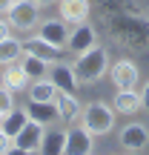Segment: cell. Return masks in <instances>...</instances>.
Here are the masks:
<instances>
[{
    "label": "cell",
    "instance_id": "cell-1",
    "mask_svg": "<svg viewBox=\"0 0 149 155\" xmlns=\"http://www.w3.org/2000/svg\"><path fill=\"white\" fill-rule=\"evenodd\" d=\"M72 66H75V75H77L80 83H98L100 78L109 72V52L95 43L92 49L80 52V55L75 58Z\"/></svg>",
    "mask_w": 149,
    "mask_h": 155
},
{
    "label": "cell",
    "instance_id": "cell-2",
    "mask_svg": "<svg viewBox=\"0 0 149 155\" xmlns=\"http://www.w3.org/2000/svg\"><path fill=\"white\" fill-rule=\"evenodd\" d=\"M80 124L92 135H106L115 127V109H112L109 104H103V101H95V104H89L86 109H83Z\"/></svg>",
    "mask_w": 149,
    "mask_h": 155
},
{
    "label": "cell",
    "instance_id": "cell-3",
    "mask_svg": "<svg viewBox=\"0 0 149 155\" xmlns=\"http://www.w3.org/2000/svg\"><path fill=\"white\" fill-rule=\"evenodd\" d=\"M6 20L11 23V29H17V32H26V29L37 26V17H40V6L34 3V0H15V3L9 6V12H6Z\"/></svg>",
    "mask_w": 149,
    "mask_h": 155
},
{
    "label": "cell",
    "instance_id": "cell-4",
    "mask_svg": "<svg viewBox=\"0 0 149 155\" xmlns=\"http://www.w3.org/2000/svg\"><path fill=\"white\" fill-rule=\"evenodd\" d=\"M46 129L49 127H43V124L29 118V124L17 132V138H11V152H40V144H43V138H46Z\"/></svg>",
    "mask_w": 149,
    "mask_h": 155
},
{
    "label": "cell",
    "instance_id": "cell-5",
    "mask_svg": "<svg viewBox=\"0 0 149 155\" xmlns=\"http://www.w3.org/2000/svg\"><path fill=\"white\" fill-rule=\"evenodd\" d=\"M95 147V135L89 132L83 124H75L72 129H66V155H89Z\"/></svg>",
    "mask_w": 149,
    "mask_h": 155
},
{
    "label": "cell",
    "instance_id": "cell-6",
    "mask_svg": "<svg viewBox=\"0 0 149 155\" xmlns=\"http://www.w3.org/2000/svg\"><path fill=\"white\" fill-rule=\"evenodd\" d=\"M109 75H112V83H115V89H138L141 69L135 66L132 61H118V63H112Z\"/></svg>",
    "mask_w": 149,
    "mask_h": 155
},
{
    "label": "cell",
    "instance_id": "cell-7",
    "mask_svg": "<svg viewBox=\"0 0 149 155\" xmlns=\"http://www.w3.org/2000/svg\"><path fill=\"white\" fill-rule=\"evenodd\" d=\"M95 43H98V35H95V29L89 26L86 20H83V23H75V29L69 32V38H66V49L75 52V55L92 49Z\"/></svg>",
    "mask_w": 149,
    "mask_h": 155
},
{
    "label": "cell",
    "instance_id": "cell-8",
    "mask_svg": "<svg viewBox=\"0 0 149 155\" xmlns=\"http://www.w3.org/2000/svg\"><path fill=\"white\" fill-rule=\"evenodd\" d=\"M49 78H52V83H55L60 92H77V86H80V81H77V75H75V66H69V63H63V61L49 63Z\"/></svg>",
    "mask_w": 149,
    "mask_h": 155
},
{
    "label": "cell",
    "instance_id": "cell-9",
    "mask_svg": "<svg viewBox=\"0 0 149 155\" xmlns=\"http://www.w3.org/2000/svg\"><path fill=\"white\" fill-rule=\"evenodd\" d=\"M121 147L126 152H141L149 147V129L144 124H126L121 129Z\"/></svg>",
    "mask_w": 149,
    "mask_h": 155
},
{
    "label": "cell",
    "instance_id": "cell-10",
    "mask_svg": "<svg viewBox=\"0 0 149 155\" xmlns=\"http://www.w3.org/2000/svg\"><path fill=\"white\" fill-rule=\"evenodd\" d=\"M40 38H46L49 43L66 49V38H69V23L63 17H49V20L40 23Z\"/></svg>",
    "mask_w": 149,
    "mask_h": 155
},
{
    "label": "cell",
    "instance_id": "cell-11",
    "mask_svg": "<svg viewBox=\"0 0 149 155\" xmlns=\"http://www.w3.org/2000/svg\"><path fill=\"white\" fill-rule=\"evenodd\" d=\"M23 109L29 112V118L32 121H37V124H43V127H52V124L57 121V106H55V101H29Z\"/></svg>",
    "mask_w": 149,
    "mask_h": 155
},
{
    "label": "cell",
    "instance_id": "cell-12",
    "mask_svg": "<svg viewBox=\"0 0 149 155\" xmlns=\"http://www.w3.org/2000/svg\"><path fill=\"white\" fill-rule=\"evenodd\" d=\"M23 46H26V52H32V55H37V58H43L46 63H55V61H60V46H55V43H49L46 38H40V35H34V38H29V40H23Z\"/></svg>",
    "mask_w": 149,
    "mask_h": 155
},
{
    "label": "cell",
    "instance_id": "cell-13",
    "mask_svg": "<svg viewBox=\"0 0 149 155\" xmlns=\"http://www.w3.org/2000/svg\"><path fill=\"white\" fill-rule=\"evenodd\" d=\"M112 109H115V115H135L138 109H144L141 106V92L138 89H118Z\"/></svg>",
    "mask_w": 149,
    "mask_h": 155
},
{
    "label": "cell",
    "instance_id": "cell-14",
    "mask_svg": "<svg viewBox=\"0 0 149 155\" xmlns=\"http://www.w3.org/2000/svg\"><path fill=\"white\" fill-rule=\"evenodd\" d=\"M55 106H57V115H60L66 124H75L77 118L83 115V109H80V104H77L75 92H57Z\"/></svg>",
    "mask_w": 149,
    "mask_h": 155
},
{
    "label": "cell",
    "instance_id": "cell-15",
    "mask_svg": "<svg viewBox=\"0 0 149 155\" xmlns=\"http://www.w3.org/2000/svg\"><path fill=\"white\" fill-rule=\"evenodd\" d=\"M60 3V17L66 23H83L89 17V0H57Z\"/></svg>",
    "mask_w": 149,
    "mask_h": 155
},
{
    "label": "cell",
    "instance_id": "cell-16",
    "mask_svg": "<svg viewBox=\"0 0 149 155\" xmlns=\"http://www.w3.org/2000/svg\"><path fill=\"white\" fill-rule=\"evenodd\" d=\"M26 124H29V112L26 109H11L9 115L0 118V129H3L9 138H17V132H20Z\"/></svg>",
    "mask_w": 149,
    "mask_h": 155
},
{
    "label": "cell",
    "instance_id": "cell-17",
    "mask_svg": "<svg viewBox=\"0 0 149 155\" xmlns=\"http://www.w3.org/2000/svg\"><path fill=\"white\" fill-rule=\"evenodd\" d=\"M29 81H32V78L26 75V69H23L17 61H15V63H6V69H3V83L11 89V92H20Z\"/></svg>",
    "mask_w": 149,
    "mask_h": 155
},
{
    "label": "cell",
    "instance_id": "cell-18",
    "mask_svg": "<svg viewBox=\"0 0 149 155\" xmlns=\"http://www.w3.org/2000/svg\"><path fill=\"white\" fill-rule=\"evenodd\" d=\"M60 89L52 83V78H37L29 89V101H55Z\"/></svg>",
    "mask_w": 149,
    "mask_h": 155
},
{
    "label": "cell",
    "instance_id": "cell-19",
    "mask_svg": "<svg viewBox=\"0 0 149 155\" xmlns=\"http://www.w3.org/2000/svg\"><path fill=\"white\" fill-rule=\"evenodd\" d=\"M23 52H26V46H23V40H17V38H6V40H0V63H15L17 58H23Z\"/></svg>",
    "mask_w": 149,
    "mask_h": 155
},
{
    "label": "cell",
    "instance_id": "cell-20",
    "mask_svg": "<svg viewBox=\"0 0 149 155\" xmlns=\"http://www.w3.org/2000/svg\"><path fill=\"white\" fill-rule=\"evenodd\" d=\"M20 66L26 69V75L32 78V81H37V78H43L46 72H49V63H46L43 58L32 55V52H23V61H20Z\"/></svg>",
    "mask_w": 149,
    "mask_h": 155
},
{
    "label": "cell",
    "instance_id": "cell-21",
    "mask_svg": "<svg viewBox=\"0 0 149 155\" xmlns=\"http://www.w3.org/2000/svg\"><path fill=\"white\" fill-rule=\"evenodd\" d=\"M63 150H66V132H46L40 152L43 155H63Z\"/></svg>",
    "mask_w": 149,
    "mask_h": 155
},
{
    "label": "cell",
    "instance_id": "cell-22",
    "mask_svg": "<svg viewBox=\"0 0 149 155\" xmlns=\"http://www.w3.org/2000/svg\"><path fill=\"white\" fill-rule=\"evenodd\" d=\"M15 109V98H11V89L6 86H0V115H9V112Z\"/></svg>",
    "mask_w": 149,
    "mask_h": 155
},
{
    "label": "cell",
    "instance_id": "cell-23",
    "mask_svg": "<svg viewBox=\"0 0 149 155\" xmlns=\"http://www.w3.org/2000/svg\"><path fill=\"white\" fill-rule=\"evenodd\" d=\"M3 152H11V138L0 129V155H3Z\"/></svg>",
    "mask_w": 149,
    "mask_h": 155
},
{
    "label": "cell",
    "instance_id": "cell-24",
    "mask_svg": "<svg viewBox=\"0 0 149 155\" xmlns=\"http://www.w3.org/2000/svg\"><path fill=\"white\" fill-rule=\"evenodd\" d=\"M141 106L149 112V81L144 83V89H141Z\"/></svg>",
    "mask_w": 149,
    "mask_h": 155
},
{
    "label": "cell",
    "instance_id": "cell-25",
    "mask_svg": "<svg viewBox=\"0 0 149 155\" xmlns=\"http://www.w3.org/2000/svg\"><path fill=\"white\" fill-rule=\"evenodd\" d=\"M9 35H11V23L0 17V40H6V38H9Z\"/></svg>",
    "mask_w": 149,
    "mask_h": 155
},
{
    "label": "cell",
    "instance_id": "cell-26",
    "mask_svg": "<svg viewBox=\"0 0 149 155\" xmlns=\"http://www.w3.org/2000/svg\"><path fill=\"white\" fill-rule=\"evenodd\" d=\"M11 3H15V0H0V12H9Z\"/></svg>",
    "mask_w": 149,
    "mask_h": 155
},
{
    "label": "cell",
    "instance_id": "cell-27",
    "mask_svg": "<svg viewBox=\"0 0 149 155\" xmlns=\"http://www.w3.org/2000/svg\"><path fill=\"white\" fill-rule=\"evenodd\" d=\"M37 6H52V3H57V0H34Z\"/></svg>",
    "mask_w": 149,
    "mask_h": 155
},
{
    "label": "cell",
    "instance_id": "cell-28",
    "mask_svg": "<svg viewBox=\"0 0 149 155\" xmlns=\"http://www.w3.org/2000/svg\"><path fill=\"white\" fill-rule=\"evenodd\" d=\"M0 118H3V115H0Z\"/></svg>",
    "mask_w": 149,
    "mask_h": 155
}]
</instances>
